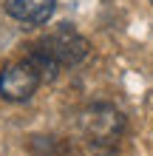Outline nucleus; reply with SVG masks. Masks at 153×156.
<instances>
[{
	"label": "nucleus",
	"instance_id": "1",
	"mask_svg": "<svg viewBox=\"0 0 153 156\" xmlns=\"http://www.w3.org/2000/svg\"><path fill=\"white\" fill-rule=\"evenodd\" d=\"M29 48L37 54V60L51 74H60V68H68V66H79L88 57V40L68 23L57 26L43 40L31 43Z\"/></svg>",
	"mask_w": 153,
	"mask_h": 156
},
{
	"label": "nucleus",
	"instance_id": "2",
	"mask_svg": "<svg viewBox=\"0 0 153 156\" xmlns=\"http://www.w3.org/2000/svg\"><path fill=\"white\" fill-rule=\"evenodd\" d=\"M79 131H82V139L94 151L111 153L122 142L125 116H122L119 108H113L108 102H94L79 114Z\"/></svg>",
	"mask_w": 153,
	"mask_h": 156
},
{
	"label": "nucleus",
	"instance_id": "3",
	"mask_svg": "<svg viewBox=\"0 0 153 156\" xmlns=\"http://www.w3.org/2000/svg\"><path fill=\"white\" fill-rule=\"evenodd\" d=\"M43 82L46 80H43V74L29 57L14 60V62L0 68V99H6V102H26V99L34 97V91Z\"/></svg>",
	"mask_w": 153,
	"mask_h": 156
},
{
	"label": "nucleus",
	"instance_id": "4",
	"mask_svg": "<svg viewBox=\"0 0 153 156\" xmlns=\"http://www.w3.org/2000/svg\"><path fill=\"white\" fill-rule=\"evenodd\" d=\"M6 14L23 26H43L51 20L57 0H6Z\"/></svg>",
	"mask_w": 153,
	"mask_h": 156
}]
</instances>
